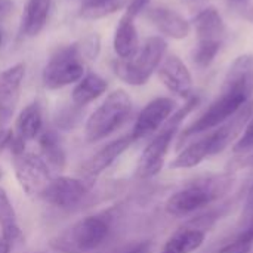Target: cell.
<instances>
[{
  "instance_id": "6da1fadb",
  "label": "cell",
  "mask_w": 253,
  "mask_h": 253,
  "mask_svg": "<svg viewBox=\"0 0 253 253\" xmlns=\"http://www.w3.org/2000/svg\"><path fill=\"white\" fill-rule=\"evenodd\" d=\"M252 96L253 74L236 83H224L221 95L206 108V111L197 120H194L181 132L178 145L182 147V144H185L188 139L205 132H211L224 125L233 116H236L252 99Z\"/></svg>"
},
{
  "instance_id": "7a4b0ae2",
  "label": "cell",
  "mask_w": 253,
  "mask_h": 253,
  "mask_svg": "<svg viewBox=\"0 0 253 253\" xmlns=\"http://www.w3.org/2000/svg\"><path fill=\"white\" fill-rule=\"evenodd\" d=\"M234 181L236 178L231 172L199 178L173 193L168 199L165 209L175 218L190 216L225 197L231 191Z\"/></svg>"
},
{
  "instance_id": "3957f363",
  "label": "cell",
  "mask_w": 253,
  "mask_h": 253,
  "mask_svg": "<svg viewBox=\"0 0 253 253\" xmlns=\"http://www.w3.org/2000/svg\"><path fill=\"white\" fill-rule=\"evenodd\" d=\"M200 101H202V98L197 93H193L188 99H185V104L181 108L175 110V113L163 125V127L159 130V133L144 148V151L138 160V165H136V176L139 179H150V178L156 176L163 169L170 144H172L173 138L176 136L181 123L185 120V117L191 111H194L199 107Z\"/></svg>"
},
{
  "instance_id": "277c9868",
  "label": "cell",
  "mask_w": 253,
  "mask_h": 253,
  "mask_svg": "<svg viewBox=\"0 0 253 253\" xmlns=\"http://www.w3.org/2000/svg\"><path fill=\"white\" fill-rule=\"evenodd\" d=\"M168 52V43L160 36L148 37L130 59H114L113 73L130 86H144L157 71Z\"/></svg>"
},
{
  "instance_id": "5b68a950",
  "label": "cell",
  "mask_w": 253,
  "mask_h": 253,
  "mask_svg": "<svg viewBox=\"0 0 253 253\" xmlns=\"http://www.w3.org/2000/svg\"><path fill=\"white\" fill-rule=\"evenodd\" d=\"M110 233V221L104 216H86L56 234L49 248L58 253H87L99 248Z\"/></svg>"
},
{
  "instance_id": "8992f818",
  "label": "cell",
  "mask_w": 253,
  "mask_h": 253,
  "mask_svg": "<svg viewBox=\"0 0 253 253\" xmlns=\"http://www.w3.org/2000/svg\"><path fill=\"white\" fill-rule=\"evenodd\" d=\"M132 114V99L123 89L111 92L104 102L89 116L84 136L89 142H98L122 127Z\"/></svg>"
},
{
  "instance_id": "52a82bcc",
  "label": "cell",
  "mask_w": 253,
  "mask_h": 253,
  "mask_svg": "<svg viewBox=\"0 0 253 253\" xmlns=\"http://www.w3.org/2000/svg\"><path fill=\"white\" fill-rule=\"evenodd\" d=\"M84 77V61L79 55L76 44L56 49L43 68V84L47 89H61L80 82Z\"/></svg>"
},
{
  "instance_id": "ba28073f",
  "label": "cell",
  "mask_w": 253,
  "mask_h": 253,
  "mask_svg": "<svg viewBox=\"0 0 253 253\" xmlns=\"http://www.w3.org/2000/svg\"><path fill=\"white\" fill-rule=\"evenodd\" d=\"M13 168L19 185L31 196L43 197L53 181L46 162L33 153L13 154Z\"/></svg>"
},
{
  "instance_id": "9c48e42d",
  "label": "cell",
  "mask_w": 253,
  "mask_h": 253,
  "mask_svg": "<svg viewBox=\"0 0 253 253\" xmlns=\"http://www.w3.org/2000/svg\"><path fill=\"white\" fill-rule=\"evenodd\" d=\"M176 102L168 96H159L150 101L138 114L130 136L133 141L147 138L163 127L169 117L175 113Z\"/></svg>"
},
{
  "instance_id": "30bf717a",
  "label": "cell",
  "mask_w": 253,
  "mask_h": 253,
  "mask_svg": "<svg viewBox=\"0 0 253 253\" xmlns=\"http://www.w3.org/2000/svg\"><path fill=\"white\" fill-rule=\"evenodd\" d=\"M162 83L176 96L188 99L193 92V76L184 61L176 55H166L157 68Z\"/></svg>"
},
{
  "instance_id": "8fae6325",
  "label": "cell",
  "mask_w": 253,
  "mask_h": 253,
  "mask_svg": "<svg viewBox=\"0 0 253 253\" xmlns=\"http://www.w3.org/2000/svg\"><path fill=\"white\" fill-rule=\"evenodd\" d=\"M87 194V185L77 178L59 176L53 178L43 199H46L50 205L61 209H71L77 206L84 196Z\"/></svg>"
},
{
  "instance_id": "7c38bea8",
  "label": "cell",
  "mask_w": 253,
  "mask_h": 253,
  "mask_svg": "<svg viewBox=\"0 0 253 253\" xmlns=\"http://www.w3.org/2000/svg\"><path fill=\"white\" fill-rule=\"evenodd\" d=\"M145 18L166 37L182 40L191 33V24L179 15L176 10L169 7H151L145 10Z\"/></svg>"
},
{
  "instance_id": "4fadbf2b",
  "label": "cell",
  "mask_w": 253,
  "mask_h": 253,
  "mask_svg": "<svg viewBox=\"0 0 253 253\" xmlns=\"http://www.w3.org/2000/svg\"><path fill=\"white\" fill-rule=\"evenodd\" d=\"M133 138L130 135H125L120 136L117 139H114L113 142L107 144L105 147H102L96 154H93L83 166H82V172L86 176H96L99 173H102L105 169H108L132 144H133Z\"/></svg>"
},
{
  "instance_id": "5bb4252c",
  "label": "cell",
  "mask_w": 253,
  "mask_h": 253,
  "mask_svg": "<svg viewBox=\"0 0 253 253\" xmlns=\"http://www.w3.org/2000/svg\"><path fill=\"white\" fill-rule=\"evenodd\" d=\"M193 27L199 40H218L224 42L227 34V25L222 15L215 6L202 9L193 19Z\"/></svg>"
},
{
  "instance_id": "9a60e30c",
  "label": "cell",
  "mask_w": 253,
  "mask_h": 253,
  "mask_svg": "<svg viewBox=\"0 0 253 253\" xmlns=\"http://www.w3.org/2000/svg\"><path fill=\"white\" fill-rule=\"evenodd\" d=\"M206 240V231L197 225L178 230L163 246L160 253H193L199 251Z\"/></svg>"
},
{
  "instance_id": "2e32d148",
  "label": "cell",
  "mask_w": 253,
  "mask_h": 253,
  "mask_svg": "<svg viewBox=\"0 0 253 253\" xmlns=\"http://www.w3.org/2000/svg\"><path fill=\"white\" fill-rule=\"evenodd\" d=\"M113 46L119 59H130L138 52L141 44H139L138 30L132 18L126 15L120 18L114 33Z\"/></svg>"
},
{
  "instance_id": "e0dca14e",
  "label": "cell",
  "mask_w": 253,
  "mask_h": 253,
  "mask_svg": "<svg viewBox=\"0 0 253 253\" xmlns=\"http://www.w3.org/2000/svg\"><path fill=\"white\" fill-rule=\"evenodd\" d=\"M52 0H28L21 18L19 31L25 37H36L44 28Z\"/></svg>"
},
{
  "instance_id": "ac0fdd59",
  "label": "cell",
  "mask_w": 253,
  "mask_h": 253,
  "mask_svg": "<svg viewBox=\"0 0 253 253\" xmlns=\"http://www.w3.org/2000/svg\"><path fill=\"white\" fill-rule=\"evenodd\" d=\"M24 77H25V64L22 62H18L0 71V108L13 110Z\"/></svg>"
},
{
  "instance_id": "d6986e66",
  "label": "cell",
  "mask_w": 253,
  "mask_h": 253,
  "mask_svg": "<svg viewBox=\"0 0 253 253\" xmlns=\"http://www.w3.org/2000/svg\"><path fill=\"white\" fill-rule=\"evenodd\" d=\"M107 87H108V83L101 76L95 73L84 74V77L80 82H77L71 93L73 102L77 107H84L90 104L92 101L98 99L101 95H104Z\"/></svg>"
},
{
  "instance_id": "ffe728a7",
  "label": "cell",
  "mask_w": 253,
  "mask_h": 253,
  "mask_svg": "<svg viewBox=\"0 0 253 253\" xmlns=\"http://www.w3.org/2000/svg\"><path fill=\"white\" fill-rule=\"evenodd\" d=\"M42 126H43L42 107L39 102H31L19 113V116L16 119L15 135L27 142L40 135Z\"/></svg>"
},
{
  "instance_id": "44dd1931",
  "label": "cell",
  "mask_w": 253,
  "mask_h": 253,
  "mask_svg": "<svg viewBox=\"0 0 253 253\" xmlns=\"http://www.w3.org/2000/svg\"><path fill=\"white\" fill-rule=\"evenodd\" d=\"M211 157L206 138H200L184 148L170 163V169H193Z\"/></svg>"
},
{
  "instance_id": "7402d4cb",
  "label": "cell",
  "mask_w": 253,
  "mask_h": 253,
  "mask_svg": "<svg viewBox=\"0 0 253 253\" xmlns=\"http://www.w3.org/2000/svg\"><path fill=\"white\" fill-rule=\"evenodd\" d=\"M40 150L43 154V160L49 168L56 170H62L65 166V153L59 144V138L55 130H44L39 136Z\"/></svg>"
},
{
  "instance_id": "603a6c76",
  "label": "cell",
  "mask_w": 253,
  "mask_h": 253,
  "mask_svg": "<svg viewBox=\"0 0 253 253\" xmlns=\"http://www.w3.org/2000/svg\"><path fill=\"white\" fill-rule=\"evenodd\" d=\"M0 227L3 239L7 243H13L16 239L21 237V230L16 221L15 211L3 188H0Z\"/></svg>"
},
{
  "instance_id": "cb8c5ba5",
  "label": "cell",
  "mask_w": 253,
  "mask_h": 253,
  "mask_svg": "<svg viewBox=\"0 0 253 253\" xmlns=\"http://www.w3.org/2000/svg\"><path fill=\"white\" fill-rule=\"evenodd\" d=\"M253 249V222L240 224L237 234L212 253H251Z\"/></svg>"
},
{
  "instance_id": "d4e9b609",
  "label": "cell",
  "mask_w": 253,
  "mask_h": 253,
  "mask_svg": "<svg viewBox=\"0 0 253 253\" xmlns=\"http://www.w3.org/2000/svg\"><path fill=\"white\" fill-rule=\"evenodd\" d=\"M125 4V0H83L80 7V18L99 19L117 12Z\"/></svg>"
},
{
  "instance_id": "484cf974",
  "label": "cell",
  "mask_w": 253,
  "mask_h": 253,
  "mask_svg": "<svg viewBox=\"0 0 253 253\" xmlns=\"http://www.w3.org/2000/svg\"><path fill=\"white\" fill-rule=\"evenodd\" d=\"M222 42L218 40H199L197 44L191 50V61L193 64L200 68L206 70L215 61L216 55L219 53Z\"/></svg>"
},
{
  "instance_id": "4316f807",
  "label": "cell",
  "mask_w": 253,
  "mask_h": 253,
  "mask_svg": "<svg viewBox=\"0 0 253 253\" xmlns=\"http://www.w3.org/2000/svg\"><path fill=\"white\" fill-rule=\"evenodd\" d=\"M253 74V55L252 53H243L234 59V62L230 65L224 83H236L240 80H245Z\"/></svg>"
},
{
  "instance_id": "83f0119b",
  "label": "cell",
  "mask_w": 253,
  "mask_h": 253,
  "mask_svg": "<svg viewBox=\"0 0 253 253\" xmlns=\"http://www.w3.org/2000/svg\"><path fill=\"white\" fill-rule=\"evenodd\" d=\"M74 44L83 61H95L101 53V37L96 33L84 36Z\"/></svg>"
},
{
  "instance_id": "f1b7e54d",
  "label": "cell",
  "mask_w": 253,
  "mask_h": 253,
  "mask_svg": "<svg viewBox=\"0 0 253 253\" xmlns=\"http://www.w3.org/2000/svg\"><path fill=\"white\" fill-rule=\"evenodd\" d=\"M253 150V114L251 119L248 120L243 132L240 133V136L236 139V142L233 144V153L236 154H245Z\"/></svg>"
},
{
  "instance_id": "f546056e",
  "label": "cell",
  "mask_w": 253,
  "mask_h": 253,
  "mask_svg": "<svg viewBox=\"0 0 253 253\" xmlns=\"http://www.w3.org/2000/svg\"><path fill=\"white\" fill-rule=\"evenodd\" d=\"M12 111L10 108H0V151L3 148H9V144L13 138V132L6 129L7 122L12 117Z\"/></svg>"
},
{
  "instance_id": "4dcf8cb0",
  "label": "cell",
  "mask_w": 253,
  "mask_h": 253,
  "mask_svg": "<svg viewBox=\"0 0 253 253\" xmlns=\"http://www.w3.org/2000/svg\"><path fill=\"white\" fill-rule=\"evenodd\" d=\"M153 248V243L150 240H144V242H136L132 245H127L122 249H119L116 253H150Z\"/></svg>"
},
{
  "instance_id": "1f68e13d",
  "label": "cell",
  "mask_w": 253,
  "mask_h": 253,
  "mask_svg": "<svg viewBox=\"0 0 253 253\" xmlns=\"http://www.w3.org/2000/svg\"><path fill=\"white\" fill-rule=\"evenodd\" d=\"M150 0H130L127 7H126V16L135 19L139 13L145 12L147 10V6H148Z\"/></svg>"
},
{
  "instance_id": "d6a6232c",
  "label": "cell",
  "mask_w": 253,
  "mask_h": 253,
  "mask_svg": "<svg viewBox=\"0 0 253 253\" xmlns=\"http://www.w3.org/2000/svg\"><path fill=\"white\" fill-rule=\"evenodd\" d=\"M249 222H253V184L249 188V193H248V199L245 203V209H243L240 224H249Z\"/></svg>"
},
{
  "instance_id": "836d02e7",
  "label": "cell",
  "mask_w": 253,
  "mask_h": 253,
  "mask_svg": "<svg viewBox=\"0 0 253 253\" xmlns=\"http://www.w3.org/2000/svg\"><path fill=\"white\" fill-rule=\"evenodd\" d=\"M13 9L12 0H0V21L4 19Z\"/></svg>"
},
{
  "instance_id": "e575fe53",
  "label": "cell",
  "mask_w": 253,
  "mask_h": 253,
  "mask_svg": "<svg viewBox=\"0 0 253 253\" xmlns=\"http://www.w3.org/2000/svg\"><path fill=\"white\" fill-rule=\"evenodd\" d=\"M10 251V243H7L4 239L0 240V253H9Z\"/></svg>"
},
{
  "instance_id": "d590c367",
  "label": "cell",
  "mask_w": 253,
  "mask_h": 253,
  "mask_svg": "<svg viewBox=\"0 0 253 253\" xmlns=\"http://www.w3.org/2000/svg\"><path fill=\"white\" fill-rule=\"evenodd\" d=\"M182 1L190 4V6H199V4H203L206 0H182Z\"/></svg>"
},
{
  "instance_id": "8d00e7d4",
  "label": "cell",
  "mask_w": 253,
  "mask_h": 253,
  "mask_svg": "<svg viewBox=\"0 0 253 253\" xmlns=\"http://www.w3.org/2000/svg\"><path fill=\"white\" fill-rule=\"evenodd\" d=\"M246 18H248L249 21H252L253 22V7L251 9V10H249V12H248V13H246Z\"/></svg>"
},
{
  "instance_id": "74e56055",
  "label": "cell",
  "mask_w": 253,
  "mask_h": 253,
  "mask_svg": "<svg viewBox=\"0 0 253 253\" xmlns=\"http://www.w3.org/2000/svg\"><path fill=\"white\" fill-rule=\"evenodd\" d=\"M231 4H240V3H245V1H248V0H228Z\"/></svg>"
},
{
  "instance_id": "f35d334b",
  "label": "cell",
  "mask_w": 253,
  "mask_h": 253,
  "mask_svg": "<svg viewBox=\"0 0 253 253\" xmlns=\"http://www.w3.org/2000/svg\"><path fill=\"white\" fill-rule=\"evenodd\" d=\"M0 44H1V33H0Z\"/></svg>"
},
{
  "instance_id": "ab89813d",
  "label": "cell",
  "mask_w": 253,
  "mask_h": 253,
  "mask_svg": "<svg viewBox=\"0 0 253 253\" xmlns=\"http://www.w3.org/2000/svg\"><path fill=\"white\" fill-rule=\"evenodd\" d=\"M0 170H1V169H0ZM0 176H1V172H0Z\"/></svg>"
}]
</instances>
